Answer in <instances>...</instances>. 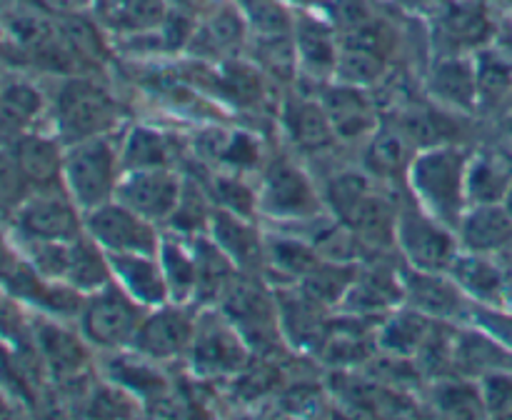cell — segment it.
Listing matches in <instances>:
<instances>
[{"mask_svg":"<svg viewBox=\"0 0 512 420\" xmlns=\"http://www.w3.org/2000/svg\"><path fill=\"white\" fill-rule=\"evenodd\" d=\"M405 298L428 318H453L463 308V288L433 270H408L403 275Z\"/></svg>","mask_w":512,"mask_h":420,"instance_id":"7c38bea8","label":"cell"},{"mask_svg":"<svg viewBox=\"0 0 512 420\" xmlns=\"http://www.w3.org/2000/svg\"><path fill=\"white\" fill-rule=\"evenodd\" d=\"M248 363L243 335L228 315H203L193 330V365L200 375L238 373Z\"/></svg>","mask_w":512,"mask_h":420,"instance_id":"5b68a950","label":"cell"},{"mask_svg":"<svg viewBox=\"0 0 512 420\" xmlns=\"http://www.w3.org/2000/svg\"><path fill=\"white\" fill-rule=\"evenodd\" d=\"M475 80H478V95H483L485 100H498L508 90L510 70L498 58H490L488 55L480 63V68L475 70Z\"/></svg>","mask_w":512,"mask_h":420,"instance_id":"7dc6e473","label":"cell"},{"mask_svg":"<svg viewBox=\"0 0 512 420\" xmlns=\"http://www.w3.org/2000/svg\"><path fill=\"white\" fill-rule=\"evenodd\" d=\"M200 150L208 158L223 160V163L250 168L258 163V145L245 133H225V130H208L200 138Z\"/></svg>","mask_w":512,"mask_h":420,"instance_id":"836d02e7","label":"cell"},{"mask_svg":"<svg viewBox=\"0 0 512 420\" xmlns=\"http://www.w3.org/2000/svg\"><path fill=\"white\" fill-rule=\"evenodd\" d=\"M90 235L110 253H143L155 255L160 250L158 235L150 228L148 218L138 215L123 203H103L88 210Z\"/></svg>","mask_w":512,"mask_h":420,"instance_id":"8992f818","label":"cell"},{"mask_svg":"<svg viewBox=\"0 0 512 420\" xmlns=\"http://www.w3.org/2000/svg\"><path fill=\"white\" fill-rule=\"evenodd\" d=\"M210 193L215 195V203L223 205V210L238 213L243 218H248L255 208V198L248 185L240 183L238 178H230V175H215L213 183H210Z\"/></svg>","mask_w":512,"mask_h":420,"instance_id":"ee69618b","label":"cell"},{"mask_svg":"<svg viewBox=\"0 0 512 420\" xmlns=\"http://www.w3.org/2000/svg\"><path fill=\"white\" fill-rule=\"evenodd\" d=\"M288 128L293 133L295 143L308 150H320L333 143L335 130L330 123L323 105L310 103V100H298L288 108Z\"/></svg>","mask_w":512,"mask_h":420,"instance_id":"f546056e","label":"cell"},{"mask_svg":"<svg viewBox=\"0 0 512 420\" xmlns=\"http://www.w3.org/2000/svg\"><path fill=\"white\" fill-rule=\"evenodd\" d=\"M110 260L103 258L95 240L75 238L70 240L68 268L63 278L73 285L75 290H100L110 283Z\"/></svg>","mask_w":512,"mask_h":420,"instance_id":"4316f807","label":"cell"},{"mask_svg":"<svg viewBox=\"0 0 512 420\" xmlns=\"http://www.w3.org/2000/svg\"><path fill=\"white\" fill-rule=\"evenodd\" d=\"M28 185L18 160L0 153V210L20 208V203L28 198Z\"/></svg>","mask_w":512,"mask_h":420,"instance_id":"bcb514c9","label":"cell"},{"mask_svg":"<svg viewBox=\"0 0 512 420\" xmlns=\"http://www.w3.org/2000/svg\"><path fill=\"white\" fill-rule=\"evenodd\" d=\"M465 173L468 158L453 145H435L420 153L410 165V185L423 208L448 228H458L463 220Z\"/></svg>","mask_w":512,"mask_h":420,"instance_id":"6da1fadb","label":"cell"},{"mask_svg":"<svg viewBox=\"0 0 512 420\" xmlns=\"http://www.w3.org/2000/svg\"><path fill=\"white\" fill-rule=\"evenodd\" d=\"M405 133L400 128H383L375 133L368 148V165L375 175H395L405 163Z\"/></svg>","mask_w":512,"mask_h":420,"instance_id":"f35d334b","label":"cell"},{"mask_svg":"<svg viewBox=\"0 0 512 420\" xmlns=\"http://www.w3.org/2000/svg\"><path fill=\"white\" fill-rule=\"evenodd\" d=\"M38 343L53 373L60 375V378H68V375L78 373L83 368L85 350L80 340L70 335L68 330L58 328L53 323H40Z\"/></svg>","mask_w":512,"mask_h":420,"instance_id":"4dcf8cb0","label":"cell"},{"mask_svg":"<svg viewBox=\"0 0 512 420\" xmlns=\"http://www.w3.org/2000/svg\"><path fill=\"white\" fill-rule=\"evenodd\" d=\"M240 33H243L240 18L233 10H223L208 28V38L213 43V48H230V45L238 43Z\"/></svg>","mask_w":512,"mask_h":420,"instance_id":"f5cc1de1","label":"cell"},{"mask_svg":"<svg viewBox=\"0 0 512 420\" xmlns=\"http://www.w3.org/2000/svg\"><path fill=\"white\" fill-rule=\"evenodd\" d=\"M335 73L345 85L363 88V85L375 83L383 75V58L375 50L348 45L335 60Z\"/></svg>","mask_w":512,"mask_h":420,"instance_id":"8d00e7d4","label":"cell"},{"mask_svg":"<svg viewBox=\"0 0 512 420\" xmlns=\"http://www.w3.org/2000/svg\"><path fill=\"white\" fill-rule=\"evenodd\" d=\"M108 260L113 273L123 283L125 293L133 295L138 303L160 305L170 295L163 268H160V260H155V255L113 253Z\"/></svg>","mask_w":512,"mask_h":420,"instance_id":"5bb4252c","label":"cell"},{"mask_svg":"<svg viewBox=\"0 0 512 420\" xmlns=\"http://www.w3.org/2000/svg\"><path fill=\"white\" fill-rule=\"evenodd\" d=\"M195 298L200 300H215L223 295L228 288L230 275H233V260L223 253L215 240L200 238L195 243Z\"/></svg>","mask_w":512,"mask_h":420,"instance_id":"d4e9b609","label":"cell"},{"mask_svg":"<svg viewBox=\"0 0 512 420\" xmlns=\"http://www.w3.org/2000/svg\"><path fill=\"white\" fill-rule=\"evenodd\" d=\"M298 50L303 63L315 73H328L335 68V45L330 40L328 30L318 23H303L298 33Z\"/></svg>","mask_w":512,"mask_h":420,"instance_id":"ab89813d","label":"cell"},{"mask_svg":"<svg viewBox=\"0 0 512 420\" xmlns=\"http://www.w3.org/2000/svg\"><path fill=\"white\" fill-rule=\"evenodd\" d=\"M120 163L125 170H145V168H165L168 163V143L158 130L135 128L125 140Z\"/></svg>","mask_w":512,"mask_h":420,"instance_id":"e575fe53","label":"cell"},{"mask_svg":"<svg viewBox=\"0 0 512 420\" xmlns=\"http://www.w3.org/2000/svg\"><path fill=\"white\" fill-rule=\"evenodd\" d=\"M105 20L120 30H145L163 20L160 0H108Z\"/></svg>","mask_w":512,"mask_h":420,"instance_id":"74e56055","label":"cell"},{"mask_svg":"<svg viewBox=\"0 0 512 420\" xmlns=\"http://www.w3.org/2000/svg\"><path fill=\"white\" fill-rule=\"evenodd\" d=\"M400 130L408 140H415L425 148H435L440 140L450 135V120L445 115H438L435 110H413V113L405 115Z\"/></svg>","mask_w":512,"mask_h":420,"instance_id":"b9f144b4","label":"cell"},{"mask_svg":"<svg viewBox=\"0 0 512 420\" xmlns=\"http://www.w3.org/2000/svg\"><path fill=\"white\" fill-rule=\"evenodd\" d=\"M395 240L403 248L405 258L418 270L443 273V270H450L455 255H458L455 253V240L450 235L448 225L433 218L428 210L405 208L398 215Z\"/></svg>","mask_w":512,"mask_h":420,"instance_id":"277c9868","label":"cell"},{"mask_svg":"<svg viewBox=\"0 0 512 420\" xmlns=\"http://www.w3.org/2000/svg\"><path fill=\"white\" fill-rule=\"evenodd\" d=\"M453 360L460 370L473 375L512 370V355L503 343L490 338L488 333H460L453 343Z\"/></svg>","mask_w":512,"mask_h":420,"instance_id":"44dd1931","label":"cell"},{"mask_svg":"<svg viewBox=\"0 0 512 420\" xmlns=\"http://www.w3.org/2000/svg\"><path fill=\"white\" fill-rule=\"evenodd\" d=\"M180 180L165 168L130 170L128 178L118 183V203L128 205L138 215L148 220L170 218L175 203L180 198Z\"/></svg>","mask_w":512,"mask_h":420,"instance_id":"9c48e42d","label":"cell"},{"mask_svg":"<svg viewBox=\"0 0 512 420\" xmlns=\"http://www.w3.org/2000/svg\"><path fill=\"white\" fill-rule=\"evenodd\" d=\"M325 113L333 123L335 135L340 138H358L375 128L373 105L355 85H340V88L325 93Z\"/></svg>","mask_w":512,"mask_h":420,"instance_id":"d6986e66","label":"cell"},{"mask_svg":"<svg viewBox=\"0 0 512 420\" xmlns=\"http://www.w3.org/2000/svg\"><path fill=\"white\" fill-rule=\"evenodd\" d=\"M223 88L238 103H253L260 98V80L253 70L243 65H233L223 73Z\"/></svg>","mask_w":512,"mask_h":420,"instance_id":"681fc988","label":"cell"},{"mask_svg":"<svg viewBox=\"0 0 512 420\" xmlns=\"http://www.w3.org/2000/svg\"><path fill=\"white\" fill-rule=\"evenodd\" d=\"M343 223L358 235V240L370 245H388L395 240V230H398V215L393 213L388 200L380 198L368 188L360 193L358 198L350 200L343 210L338 213Z\"/></svg>","mask_w":512,"mask_h":420,"instance_id":"4fadbf2b","label":"cell"},{"mask_svg":"<svg viewBox=\"0 0 512 420\" xmlns=\"http://www.w3.org/2000/svg\"><path fill=\"white\" fill-rule=\"evenodd\" d=\"M355 275H358V268L350 260L323 258L308 275H303L300 290L318 305H338L343 303Z\"/></svg>","mask_w":512,"mask_h":420,"instance_id":"484cf974","label":"cell"},{"mask_svg":"<svg viewBox=\"0 0 512 420\" xmlns=\"http://www.w3.org/2000/svg\"><path fill=\"white\" fill-rule=\"evenodd\" d=\"M435 405L440 413L458 415V418H470L485 410L483 390L463 383V380H445L435 390Z\"/></svg>","mask_w":512,"mask_h":420,"instance_id":"60d3db41","label":"cell"},{"mask_svg":"<svg viewBox=\"0 0 512 420\" xmlns=\"http://www.w3.org/2000/svg\"><path fill=\"white\" fill-rule=\"evenodd\" d=\"M18 228L28 240H70L80 238V220L73 205L60 193L40 188L38 195H30L18 208Z\"/></svg>","mask_w":512,"mask_h":420,"instance_id":"ba28073f","label":"cell"},{"mask_svg":"<svg viewBox=\"0 0 512 420\" xmlns=\"http://www.w3.org/2000/svg\"><path fill=\"white\" fill-rule=\"evenodd\" d=\"M110 370H113V380H120L125 388L135 390V393L148 395L150 390L163 388V380L160 375L150 368L148 363L135 358H118L110 363Z\"/></svg>","mask_w":512,"mask_h":420,"instance_id":"7bdbcfd3","label":"cell"},{"mask_svg":"<svg viewBox=\"0 0 512 420\" xmlns=\"http://www.w3.org/2000/svg\"><path fill=\"white\" fill-rule=\"evenodd\" d=\"M15 160L28 178L30 185L38 188H53L58 175L63 173V158H60L58 143L40 135H23L15 140Z\"/></svg>","mask_w":512,"mask_h":420,"instance_id":"7402d4cb","label":"cell"},{"mask_svg":"<svg viewBox=\"0 0 512 420\" xmlns=\"http://www.w3.org/2000/svg\"><path fill=\"white\" fill-rule=\"evenodd\" d=\"M430 90L445 103L470 108L478 98V80H475L470 65L460 63V60H448L435 68L433 78H430Z\"/></svg>","mask_w":512,"mask_h":420,"instance_id":"1f68e13d","label":"cell"},{"mask_svg":"<svg viewBox=\"0 0 512 420\" xmlns=\"http://www.w3.org/2000/svg\"><path fill=\"white\" fill-rule=\"evenodd\" d=\"M400 295H405L403 283L395 280L393 273H388V270H365V273L355 275L353 285L345 293L343 310L360 315V318H368V315L378 313V310L400 300Z\"/></svg>","mask_w":512,"mask_h":420,"instance_id":"ac0fdd59","label":"cell"},{"mask_svg":"<svg viewBox=\"0 0 512 420\" xmlns=\"http://www.w3.org/2000/svg\"><path fill=\"white\" fill-rule=\"evenodd\" d=\"M118 120V105L98 85L73 80L60 90L58 133L65 143L98 138Z\"/></svg>","mask_w":512,"mask_h":420,"instance_id":"3957f363","label":"cell"},{"mask_svg":"<svg viewBox=\"0 0 512 420\" xmlns=\"http://www.w3.org/2000/svg\"><path fill=\"white\" fill-rule=\"evenodd\" d=\"M510 188L512 173L500 163V160L480 155L473 163H468V173H465V195H468L475 205L503 203Z\"/></svg>","mask_w":512,"mask_h":420,"instance_id":"83f0119b","label":"cell"},{"mask_svg":"<svg viewBox=\"0 0 512 420\" xmlns=\"http://www.w3.org/2000/svg\"><path fill=\"white\" fill-rule=\"evenodd\" d=\"M475 320H478V325L490 335V338L503 343L505 348H512V315L480 305V308L475 310Z\"/></svg>","mask_w":512,"mask_h":420,"instance_id":"816d5d0a","label":"cell"},{"mask_svg":"<svg viewBox=\"0 0 512 420\" xmlns=\"http://www.w3.org/2000/svg\"><path fill=\"white\" fill-rule=\"evenodd\" d=\"M260 205L278 218H310L318 210V198L303 170L288 160H278L265 175Z\"/></svg>","mask_w":512,"mask_h":420,"instance_id":"30bf717a","label":"cell"},{"mask_svg":"<svg viewBox=\"0 0 512 420\" xmlns=\"http://www.w3.org/2000/svg\"><path fill=\"white\" fill-rule=\"evenodd\" d=\"M160 268H163L168 293L175 300H185L195 293V258H190L180 245L163 240L160 243Z\"/></svg>","mask_w":512,"mask_h":420,"instance_id":"d590c367","label":"cell"},{"mask_svg":"<svg viewBox=\"0 0 512 420\" xmlns=\"http://www.w3.org/2000/svg\"><path fill=\"white\" fill-rule=\"evenodd\" d=\"M245 10H248L250 20L258 25L263 33L268 35H278L288 28V15L283 13L275 0H243Z\"/></svg>","mask_w":512,"mask_h":420,"instance_id":"f907efd6","label":"cell"},{"mask_svg":"<svg viewBox=\"0 0 512 420\" xmlns=\"http://www.w3.org/2000/svg\"><path fill=\"white\" fill-rule=\"evenodd\" d=\"M223 298L225 315L233 320V325L240 330L243 338H248V335L265 338L268 335L270 325H273V313H270L265 295L255 285L228 283V288L223 290Z\"/></svg>","mask_w":512,"mask_h":420,"instance_id":"ffe728a7","label":"cell"},{"mask_svg":"<svg viewBox=\"0 0 512 420\" xmlns=\"http://www.w3.org/2000/svg\"><path fill=\"white\" fill-rule=\"evenodd\" d=\"M143 315H140L138 300L120 288L98 290L83 313V330L93 343L103 348H118L135 338Z\"/></svg>","mask_w":512,"mask_h":420,"instance_id":"52a82bcc","label":"cell"},{"mask_svg":"<svg viewBox=\"0 0 512 420\" xmlns=\"http://www.w3.org/2000/svg\"><path fill=\"white\" fill-rule=\"evenodd\" d=\"M483 400L488 413H512V375L508 370L485 375Z\"/></svg>","mask_w":512,"mask_h":420,"instance_id":"c3c4849f","label":"cell"},{"mask_svg":"<svg viewBox=\"0 0 512 420\" xmlns=\"http://www.w3.org/2000/svg\"><path fill=\"white\" fill-rule=\"evenodd\" d=\"M450 273L463 293L473 295L475 300L495 303L503 295V273L488 258H483V253L455 255Z\"/></svg>","mask_w":512,"mask_h":420,"instance_id":"cb8c5ba5","label":"cell"},{"mask_svg":"<svg viewBox=\"0 0 512 420\" xmlns=\"http://www.w3.org/2000/svg\"><path fill=\"white\" fill-rule=\"evenodd\" d=\"M40 110V95L30 85L15 83L0 95V143H15Z\"/></svg>","mask_w":512,"mask_h":420,"instance_id":"f1b7e54d","label":"cell"},{"mask_svg":"<svg viewBox=\"0 0 512 420\" xmlns=\"http://www.w3.org/2000/svg\"><path fill=\"white\" fill-rule=\"evenodd\" d=\"M205 218H208V208H205L203 193H200L193 183L183 185L178 203H175L173 213H170L173 225L185 230V233H193V230L203 228Z\"/></svg>","mask_w":512,"mask_h":420,"instance_id":"f6af8a7d","label":"cell"},{"mask_svg":"<svg viewBox=\"0 0 512 420\" xmlns=\"http://www.w3.org/2000/svg\"><path fill=\"white\" fill-rule=\"evenodd\" d=\"M320 308L323 305L310 300L303 290L298 295L278 293V315L283 320L285 333L303 348H323L328 338L330 330L320 315Z\"/></svg>","mask_w":512,"mask_h":420,"instance_id":"e0dca14e","label":"cell"},{"mask_svg":"<svg viewBox=\"0 0 512 420\" xmlns=\"http://www.w3.org/2000/svg\"><path fill=\"white\" fill-rule=\"evenodd\" d=\"M460 243L470 253H495L512 243V215L500 203L475 205L460 220Z\"/></svg>","mask_w":512,"mask_h":420,"instance_id":"9a60e30c","label":"cell"},{"mask_svg":"<svg viewBox=\"0 0 512 420\" xmlns=\"http://www.w3.org/2000/svg\"><path fill=\"white\" fill-rule=\"evenodd\" d=\"M63 175L70 195L85 210L108 203L118 190V158L103 135L70 145L63 158Z\"/></svg>","mask_w":512,"mask_h":420,"instance_id":"7a4b0ae2","label":"cell"},{"mask_svg":"<svg viewBox=\"0 0 512 420\" xmlns=\"http://www.w3.org/2000/svg\"><path fill=\"white\" fill-rule=\"evenodd\" d=\"M195 323L185 310L163 308L140 323L133 343L148 358H173L193 343Z\"/></svg>","mask_w":512,"mask_h":420,"instance_id":"8fae6325","label":"cell"},{"mask_svg":"<svg viewBox=\"0 0 512 420\" xmlns=\"http://www.w3.org/2000/svg\"><path fill=\"white\" fill-rule=\"evenodd\" d=\"M503 128H505V135H508V138L512 140V113L508 115V118H505V123H503Z\"/></svg>","mask_w":512,"mask_h":420,"instance_id":"db71d44e","label":"cell"},{"mask_svg":"<svg viewBox=\"0 0 512 420\" xmlns=\"http://www.w3.org/2000/svg\"><path fill=\"white\" fill-rule=\"evenodd\" d=\"M265 258L273 263L275 270L290 275V278H303L315 265L320 263V253L313 243H303L298 238H273L265 243Z\"/></svg>","mask_w":512,"mask_h":420,"instance_id":"d6a6232c","label":"cell"},{"mask_svg":"<svg viewBox=\"0 0 512 420\" xmlns=\"http://www.w3.org/2000/svg\"><path fill=\"white\" fill-rule=\"evenodd\" d=\"M213 240L223 253L240 268H258L265 258V243L253 225L245 223L243 215L220 210L213 215Z\"/></svg>","mask_w":512,"mask_h":420,"instance_id":"2e32d148","label":"cell"},{"mask_svg":"<svg viewBox=\"0 0 512 420\" xmlns=\"http://www.w3.org/2000/svg\"><path fill=\"white\" fill-rule=\"evenodd\" d=\"M430 335V323L428 315L420 313V310H400L393 318H388L383 323L378 333L380 348L388 350V353L398 355V358H410V355L420 353Z\"/></svg>","mask_w":512,"mask_h":420,"instance_id":"603a6c76","label":"cell"}]
</instances>
